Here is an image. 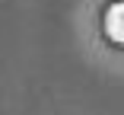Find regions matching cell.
<instances>
[{
	"mask_svg": "<svg viewBox=\"0 0 124 115\" xmlns=\"http://www.w3.org/2000/svg\"><path fill=\"white\" fill-rule=\"evenodd\" d=\"M105 32H108L111 42L124 45V0H118V3L108 7V13H105Z\"/></svg>",
	"mask_w": 124,
	"mask_h": 115,
	"instance_id": "obj_1",
	"label": "cell"
}]
</instances>
